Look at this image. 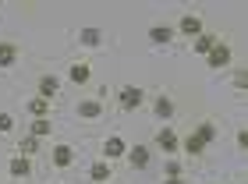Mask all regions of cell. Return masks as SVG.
Segmentation results:
<instances>
[{
  "label": "cell",
  "instance_id": "8992f818",
  "mask_svg": "<svg viewBox=\"0 0 248 184\" xmlns=\"http://www.w3.org/2000/svg\"><path fill=\"white\" fill-rule=\"evenodd\" d=\"M174 32H181V36H202V18L199 15H181V21H177V29Z\"/></svg>",
  "mask_w": 248,
  "mask_h": 184
},
{
  "label": "cell",
  "instance_id": "7c38bea8",
  "mask_svg": "<svg viewBox=\"0 0 248 184\" xmlns=\"http://www.w3.org/2000/svg\"><path fill=\"white\" fill-rule=\"evenodd\" d=\"M181 149H185V153H188L191 159H199L202 153H206V142H202V138H199L195 131H188V138H185V142H181Z\"/></svg>",
  "mask_w": 248,
  "mask_h": 184
},
{
  "label": "cell",
  "instance_id": "7a4b0ae2",
  "mask_svg": "<svg viewBox=\"0 0 248 184\" xmlns=\"http://www.w3.org/2000/svg\"><path fill=\"white\" fill-rule=\"evenodd\" d=\"M156 149H160L163 156H174L177 149H181V135H177L174 128H160L156 131Z\"/></svg>",
  "mask_w": 248,
  "mask_h": 184
},
{
  "label": "cell",
  "instance_id": "d6986e66",
  "mask_svg": "<svg viewBox=\"0 0 248 184\" xmlns=\"http://www.w3.org/2000/svg\"><path fill=\"white\" fill-rule=\"evenodd\" d=\"M18 61V46L15 43H0V67H11Z\"/></svg>",
  "mask_w": 248,
  "mask_h": 184
},
{
  "label": "cell",
  "instance_id": "2e32d148",
  "mask_svg": "<svg viewBox=\"0 0 248 184\" xmlns=\"http://www.w3.org/2000/svg\"><path fill=\"white\" fill-rule=\"evenodd\" d=\"M25 107H29L32 117H50V99H43V96H32Z\"/></svg>",
  "mask_w": 248,
  "mask_h": 184
},
{
  "label": "cell",
  "instance_id": "603a6c76",
  "mask_svg": "<svg viewBox=\"0 0 248 184\" xmlns=\"http://www.w3.org/2000/svg\"><path fill=\"white\" fill-rule=\"evenodd\" d=\"M163 174H167V177H181V163H177V159H167Z\"/></svg>",
  "mask_w": 248,
  "mask_h": 184
},
{
  "label": "cell",
  "instance_id": "4fadbf2b",
  "mask_svg": "<svg viewBox=\"0 0 248 184\" xmlns=\"http://www.w3.org/2000/svg\"><path fill=\"white\" fill-rule=\"evenodd\" d=\"M103 156L107 159H121V156H128V145L114 135V138H107V142H103Z\"/></svg>",
  "mask_w": 248,
  "mask_h": 184
},
{
  "label": "cell",
  "instance_id": "ba28073f",
  "mask_svg": "<svg viewBox=\"0 0 248 184\" xmlns=\"http://www.w3.org/2000/svg\"><path fill=\"white\" fill-rule=\"evenodd\" d=\"M75 110H78V117H85V121H96V117H103V103H99V99H82Z\"/></svg>",
  "mask_w": 248,
  "mask_h": 184
},
{
  "label": "cell",
  "instance_id": "ffe728a7",
  "mask_svg": "<svg viewBox=\"0 0 248 184\" xmlns=\"http://www.w3.org/2000/svg\"><path fill=\"white\" fill-rule=\"evenodd\" d=\"M195 135H199V138H202V142H206V145H209V142H213V138H217V124H213V121H202V124H199V128H195Z\"/></svg>",
  "mask_w": 248,
  "mask_h": 184
},
{
  "label": "cell",
  "instance_id": "52a82bcc",
  "mask_svg": "<svg viewBox=\"0 0 248 184\" xmlns=\"http://www.w3.org/2000/svg\"><path fill=\"white\" fill-rule=\"evenodd\" d=\"M50 163H53V167H61V170H67V167L75 163V149H71V145H53Z\"/></svg>",
  "mask_w": 248,
  "mask_h": 184
},
{
  "label": "cell",
  "instance_id": "9a60e30c",
  "mask_svg": "<svg viewBox=\"0 0 248 184\" xmlns=\"http://www.w3.org/2000/svg\"><path fill=\"white\" fill-rule=\"evenodd\" d=\"M174 36H177V32H174V29H167V25H156V29H149V39H153L156 46L174 43Z\"/></svg>",
  "mask_w": 248,
  "mask_h": 184
},
{
  "label": "cell",
  "instance_id": "e0dca14e",
  "mask_svg": "<svg viewBox=\"0 0 248 184\" xmlns=\"http://www.w3.org/2000/svg\"><path fill=\"white\" fill-rule=\"evenodd\" d=\"M217 43H220L217 36H206V32H202V36H195V39H191V50L206 57V53H209V50H213V46H217Z\"/></svg>",
  "mask_w": 248,
  "mask_h": 184
},
{
  "label": "cell",
  "instance_id": "484cf974",
  "mask_svg": "<svg viewBox=\"0 0 248 184\" xmlns=\"http://www.w3.org/2000/svg\"><path fill=\"white\" fill-rule=\"evenodd\" d=\"M163 184H185V181H181V177H167Z\"/></svg>",
  "mask_w": 248,
  "mask_h": 184
},
{
  "label": "cell",
  "instance_id": "6da1fadb",
  "mask_svg": "<svg viewBox=\"0 0 248 184\" xmlns=\"http://www.w3.org/2000/svg\"><path fill=\"white\" fill-rule=\"evenodd\" d=\"M145 103V92L139 89V85H124L121 92H117V107L121 110H139Z\"/></svg>",
  "mask_w": 248,
  "mask_h": 184
},
{
  "label": "cell",
  "instance_id": "7402d4cb",
  "mask_svg": "<svg viewBox=\"0 0 248 184\" xmlns=\"http://www.w3.org/2000/svg\"><path fill=\"white\" fill-rule=\"evenodd\" d=\"M99 39H103V36H99L96 29H82V43L85 46H99Z\"/></svg>",
  "mask_w": 248,
  "mask_h": 184
},
{
  "label": "cell",
  "instance_id": "d4e9b609",
  "mask_svg": "<svg viewBox=\"0 0 248 184\" xmlns=\"http://www.w3.org/2000/svg\"><path fill=\"white\" fill-rule=\"evenodd\" d=\"M248 85V78H245V71L238 67V71H234V89H245Z\"/></svg>",
  "mask_w": 248,
  "mask_h": 184
},
{
  "label": "cell",
  "instance_id": "44dd1931",
  "mask_svg": "<svg viewBox=\"0 0 248 184\" xmlns=\"http://www.w3.org/2000/svg\"><path fill=\"white\" fill-rule=\"evenodd\" d=\"M21 156H36L39 153V138H32V135H25L21 138V149H18Z\"/></svg>",
  "mask_w": 248,
  "mask_h": 184
},
{
  "label": "cell",
  "instance_id": "8fae6325",
  "mask_svg": "<svg viewBox=\"0 0 248 184\" xmlns=\"http://www.w3.org/2000/svg\"><path fill=\"white\" fill-rule=\"evenodd\" d=\"M174 110H177V107H174V99H170V96H156V99H153V113H156L160 121H170V117H174Z\"/></svg>",
  "mask_w": 248,
  "mask_h": 184
},
{
  "label": "cell",
  "instance_id": "cb8c5ba5",
  "mask_svg": "<svg viewBox=\"0 0 248 184\" xmlns=\"http://www.w3.org/2000/svg\"><path fill=\"white\" fill-rule=\"evenodd\" d=\"M7 131H15V117H11V113H0V135H7Z\"/></svg>",
  "mask_w": 248,
  "mask_h": 184
},
{
  "label": "cell",
  "instance_id": "3957f363",
  "mask_svg": "<svg viewBox=\"0 0 248 184\" xmlns=\"http://www.w3.org/2000/svg\"><path fill=\"white\" fill-rule=\"evenodd\" d=\"M7 174L15 177V181L32 177V159H29V156H21V153H15V156L7 159Z\"/></svg>",
  "mask_w": 248,
  "mask_h": 184
},
{
  "label": "cell",
  "instance_id": "5bb4252c",
  "mask_svg": "<svg viewBox=\"0 0 248 184\" xmlns=\"http://www.w3.org/2000/svg\"><path fill=\"white\" fill-rule=\"evenodd\" d=\"M89 181H93V184H107L110 181V163H107V159H96V163L89 167Z\"/></svg>",
  "mask_w": 248,
  "mask_h": 184
},
{
  "label": "cell",
  "instance_id": "9c48e42d",
  "mask_svg": "<svg viewBox=\"0 0 248 184\" xmlns=\"http://www.w3.org/2000/svg\"><path fill=\"white\" fill-rule=\"evenodd\" d=\"M67 78H71L75 85H89V82H93V67L78 61V64H71V67H67Z\"/></svg>",
  "mask_w": 248,
  "mask_h": 184
},
{
  "label": "cell",
  "instance_id": "ac0fdd59",
  "mask_svg": "<svg viewBox=\"0 0 248 184\" xmlns=\"http://www.w3.org/2000/svg\"><path fill=\"white\" fill-rule=\"evenodd\" d=\"M50 131H53V124H50V117H36V121L29 124V135H32V138H46Z\"/></svg>",
  "mask_w": 248,
  "mask_h": 184
},
{
  "label": "cell",
  "instance_id": "277c9868",
  "mask_svg": "<svg viewBox=\"0 0 248 184\" xmlns=\"http://www.w3.org/2000/svg\"><path fill=\"white\" fill-rule=\"evenodd\" d=\"M231 57H234V53H231V46H227V43H217V46H213V50L206 53V64L213 67V71H220V67H227V64H231Z\"/></svg>",
  "mask_w": 248,
  "mask_h": 184
},
{
  "label": "cell",
  "instance_id": "30bf717a",
  "mask_svg": "<svg viewBox=\"0 0 248 184\" xmlns=\"http://www.w3.org/2000/svg\"><path fill=\"white\" fill-rule=\"evenodd\" d=\"M61 92V78L57 75H39V96L43 99H53Z\"/></svg>",
  "mask_w": 248,
  "mask_h": 184
},
{
  "label": "cell",
  "instance_id": "5b68a950",
  "mask_svg": "<svg viewBox=\"0 0 248 184\" xmlns=\"http://www.w3.org/2000/svg\"><path fill=\"white\" fill-rule=\"evenodd\" d=\"M149 159H153V149H149V145H131V149H128L131 170H145V167H149Z\"/></svg>",
  "mask_w": 248,
  "mask_h": 184
}]
</instances>
